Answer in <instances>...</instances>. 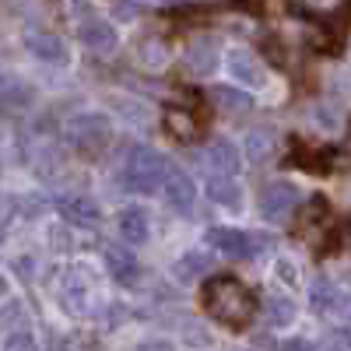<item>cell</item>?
<instances>
[{"mask_svg": "<svg viewBox=\"0 0 351 351\" xmlns=\"http://www.w3.org/2000/svg\"><path fill=\"white\" fill-rule=\"evenodd\" d=\"M204 309H208V316L218 319V324H225L232 330H243L256 316V299L239 278L215 274V278L204 281Z\"/></svg>", "mask_w": 351, "mask_h": 351, "instance_id": "obj_1", "label": "cell"}, {"mask_svg": "<svg viewBox=\"0 0 351 351\" xmlns=\"http://www.w3.org/2000/svg\"><path fill=\"white\" fill-rule=\"evenodd\" d=\"M165 172H169L165 155L141 144V148L130 152V158H127V165H123V183H127V190H134V193H152V190H158V186L165 183Z\"/></svg>", "mask_w": 351, "mask_h": 351, "instance_id": "obj_2", "label": "cell"}, {"mask_svg": "<svg viewBox=\"0 0 351 351\" xmlns=\"http://www.w3.org/2000/svg\"><path fill=\"white\" fill-rule=\"evenodd\" d=\"M109 137H112V123L102 112H81L67 123V141L81 155H99L109 144Z\"/></svg>", "mask_w": 351, "mask_h": 351, "instance_id": "obj_3", "label": "cell"}, {"mask_svg": "<svg viewBox=\"0 0 351 351\" xmlns=\"http://www.w3.org/2000/svg\"><path fill=\"white\" fill-rule=\"evenodd\" d=\"M302 204V190L291 180H271L260 190V215L267 221H285Z\"/></svg>", "mask_w": 351, "mask_h": 351, "instance_id": "obj_4", "label": "cell"}, {"mask_svg": "<svg viewBox=\"0 0 351 351\" xmlns=\"http://www.w3.org/2000/svg\"><path fill=\"white\" fill-rule=\"evenodd\" d=\"M204 239H208L218 253L232 256V260H250V256L263 253V246H267V239H256V236H250V232H243V228H228V225L208 228V236H204Z\"/></svg>", "mask_w": 351, "mask_h": 351, "instance_id": "obj_5", "label": "cell"}, {"mask_svg": "<svg viewBox=\"0 0 351 351\" xmlns=\"http://www.w3.org/2000/svg\"><path fill=\"white\" fill-rule=\"evenodd\" d=\"M225 64H228V74L236 77L239 84L246 88H267V71H263L260 64V56L250 53V49H232L225 56Z\"/></svg>", "mask_w": 351, "mask_h": 351, "instance_id": "obj_6", "label": "cell"}, {"mask_svg": "<svg viewBox=\"0 0 351 351\" xmlns=\"http://www.w3.org/2000/svg\"><path fill=\"white\" fill-rule=\"evenodd\" d=\"M56 211L64 215V221L77 225V228H95L102 221V211L92 197H81V193H67L56 200Z\"/></svg>", "mask_w": 351, "mask_h": 351, "instance_id": "obj_7", "label": "cell"}, {"mask_svg": "<svg viewBox=\"0 0 351 351\" xmlns=\"http://www.w3.org/2000/svg\"><path fill=\"white\" fill-rule=\"evenodd\" d=\"M165 200L176 211H190V204L197 200V186L180 165H169V172H165Z\"/></svg>", "mask_w": 351, "mask_h": 351, "instance_id": "obj_8", "label": "cell"}, {"mask_svg": "<svg viewBox=\"0 0 351 351\" xmlns=\"http://www.w3.org/2000/svg\"><path fill=\"white\" fill-rule=\"evenodd\" d=\"M25 46H28V53L39 56V60H46V64H67V46H64L60 36H53V32H28Z\"/></svg>", "mask_w": 351, "mask_h": 351, "instance_id": "obj_9", "label": "cell"}, {"mask_svg": "<svg viewBox=\"0 0 351 351\" xmlns=\"http://www.w3.org/2000/svg\"><path fill=\"white\" fill-rule=\"evenodd\" d=\"M106 267L112 274V281L120 285H137L141 281V263L130 250H120V246H109L106 250Z\"/></svg>", "mask_w": 351, "mask_h": 351, "instance_id": "obj_10", "label": "cell"}, {"mask_svg": "<svg viewBox=\"0 0 351 351\" xmlns=\"http://www.w3.org/2000/svg\"><path fill=\"white\" fill-rule=\"evenodd\" d=\"M77 36H81V43L92 49V53H112L116 49V28L109 21H99V18L84 21L77 28Z\"/></svg>", "mask_w": 351, "mask_h": 351, "instance_id": "obj_11", "label": "cell"}, {"mask_svg": "<svg viewBox=\"0 0 351 351\" xmlns=\"http://www.w3.org/2000/svg\"><path fill=\"white\" fill-rule=\"evenodd\" d=\"M120 236H123L130 246L148 243V236H152L148 211H144V208H123V211H120Z\"/></svg>", "mask_w": 351, "mask_h": 351, "instance_id": "obj_12", "label": "cell"}, {"mask_svg": "<svg viewBox=\"0 0 351 351\" xmlns=\"http://www.w3.org/2000/svg\"><path fill=\"white\" fill-rule=\"evenodd\" d=\"M204 158H208V165L215 172H225V176H236L239 172V148L232 141H211L208 152H204Z\"/></svg>", "mask_w": 351, "mask_h": 351, "instance_id": "obj_13", "label": "cell"}, {"mask_svg": "<svg viewBox=\"0 0 351 351\" xmlns=\"http://www.w3.org/2000/svg\"><path fill=\"white\" fill-rule=\"evenodd\" d=\"M208 197L211 200H218L221 208H232V211H239L243 208V190L236 186V180H232V176H215V180L208 183Z\"/></svg>", "mask_w": 351, "mask_h": 351, "instance_id": "obj_14", "label": "cell"}, {"mask_svg": "<svg viewBox=\"0 0 351 351\" xmlns=\"http://www.w3.org/2000/svg\"><path fill=\"white\" fill-rule=\"evenodd\" d=\"M190 67L197 74H215V67H218V46H215L211 36L208 39H197L190 46Z\"/></svg>", "mask_w": 351, "mask_h": 351, "instance_id": "obj_15", "label": "cell"}, {"mask_svg": "<svg viewBox=\"0 0 351 351\" xmlns=\"http://www.w3.org/2000/svg\"><path fill=\"white\" fill-rule=\"evenodd\" d=\"M341 306H344V295H341V288H337L334 281H327V278H319V281L313 285V309L334 313V309H341Z\"/></svg>", "mask_w": 351, "mask_h": 351, "instance_id": "obj_16", "label": "cell"}, {"mask_svg": "<svg viewBox=\"0 0 351 351\" xmlns=\"http://www.w3.org/2000/svg\"><path fill=\"white\" fill-rule=\"evenodd\" d=\"M84 299H88V285H84V281H77V274L71 271V274H67V281H64V299H60V302H64V309H67V313L81 316V313H84V306H88Z\"/></svg>", "mask_w": 351, "mask_h": 351, "instance_id": "obj_17", "label": "cell"}, {"mask_svg": "<svg viewBox=\"0 0 351 351\" xmlns=\"http://www.w3.org/2000/svg\"><path fill=\"white\" fill-rule=\"evenodd\" d=\"M211 99L225 109V112H246L253 106V99L246 92H239V88H211Z\"/></svg>", "mask_w": 351, "mask_h": 351, "instance_id": "obj_18", "label": "cell"}, {"mask_svg": "<svg viewBox=\"0 0 351 351\" xmlns=\"http://www.w3.org/2000/svg\"><path fill=\"white\" fill-rule=\"evenodd\" d=\"M274 144H278V137H274L271 127L253 130V134H250V158H253V162H267V158L274 155Z\"/></svg>", "mask_w": 351, "mask_h": 351, "instance_id": "obj_19", "label": "cell"}, {"mask_svg": "<svg viewBox=\"0 0 351 351\" xmlns=\"http://www.w3.org/2000/svg\"><path fill=\"white\" fill-rule=\"evenodd\" d=\"M267 306H271V316H274V324H278V327H288L291 319H295V302L285 299V295H271Z\"/></svg>", "mask_w": 351, "mask_h": 351, "instance_id": "obj_20", "label": "cell"}, {"mask_svg": "<svg viewBox=\"0 0 351 351\" xmlns=\"http://www.w3.org/2000/svg\"><path fill=\"white\" fill-rule=\"evenodd\" d=\"M200 271H208V263H204V256H197V253H190V256H183L180 263H176V278L180 281H193Z\"/></svg>", "mask_w": 351, "mask_h": 351, "instance_id": "obj_21", "label": "cell"}, {"mask_svg": "<svg viewBox=\"0 0 351 351\" xmlns=\"http://www.w3.org/2000/svg\"><path fill=\"white\" fill-rule=\"evenodd\" d=\"M165 123H169V134H176V137H190L193 134V120L186 112H180V109H169V116H165Z\"/></svg>", "mask_w": 351, "mask_h": 351, "instance_id": "obj_22", "label": "cell"}, {"mask_svg": "<svg viewBox=\"0 0 351 351\" xmlns=\"http://www.w3.org/2000/svg\"><path fill=\"white\" fill-rule=\"evenodd\" d=\"M274 267H278V278H281L285 285H295V281H299V267H295V260L281 256V260L274 263Z\"/></svg>", "mask_w": 351, "mask_h": 351, "instance_id": "obj_23", "label": "cell"}, {"mask_svg": "<svg viewBox=\"0 0 351 351\" xmlns=\"http://www.w3.org/2000/svg\"><path fill=\"white\" fill-rule=\"evenodd\" d=\"M8 348H36V337L28 334V330H18V334L8 337Z\"/></svg>", "mask_w": 351, "mask_h": 351, "instance_id": "obj_24", "label": "cell"}, {"mask_svg": "<svg viewBox=\"0 0 351 351\" xmlns=\"http://www.w3.org/2000/svg\"><path fill=\"white\" fill-rule=\"evenodd\" d=\"M11 211H14V197H0V225L11 221Z\"/></svg>", "mask_w": 351, "mask_h": 351, "instance_id": "obj_25", "label": "cell"}, {"mask_svg": "<svg viewBox=\"0 0 351 351\" xmlns=\"http://www.w3.org/2000/svg\"><path fill=\"white\" fill-rule=\"evenodd\" d=\"M116 14H123V21L134 18V4H116Z\"/></svg>", "mask_w": 351, "mask_h": 351, "instance_id": "obj_26", "label": "cell"}, {"mask_svg": "<svg viewBox=\"0 0 351 351\" xmlns=\"http://www.w3.org/2000/svg\"><path fill=\"white\" fill-rule=\"evenodd\" d=\"M309 8H316V11H324V8H330V4H337V0H306Z\"/></svg>", "mask_w": 351, "mask_h": 351, "instance_id": "obj_27", "label": "cell"}, {"mask_svg": "<svg viewBox=\"0 0 351 351\" xmlns=\"http://www.w3.org/2000/svg\"><path fill=\"white\" fill-rule=\"evenodd\" d=\"M155 4H172V0H155Z\"/></svg>", "mask_w": 351, "mask_h": 351, "instance_id": "obj_28", "label": "cell"}]
</instances>
